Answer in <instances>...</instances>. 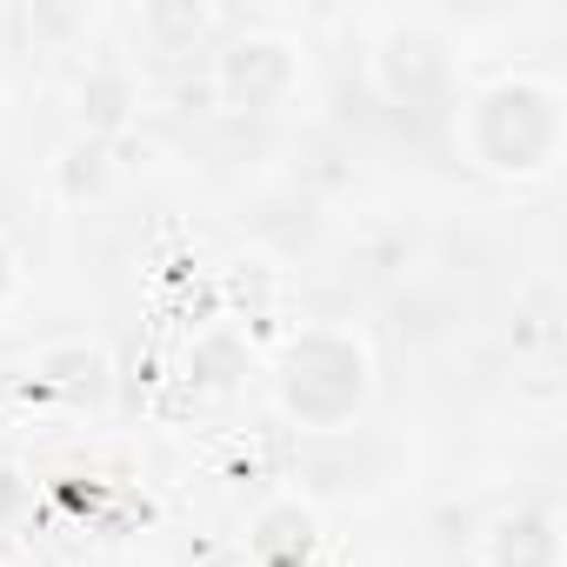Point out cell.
Masks as SVG:
<instances>
[{"instance_id": "12", "label": "cell", "mask_w": 567, "mask_h": 567, "mask_svg": "<svg viewBox=\"0 0 567 567\" xmlns=\"http://www.w3.org/2000/svg\"><path fill=\"white\" fill-rule=\"evenodd\" d=\"M28 21H34V34L68 41V34H87V21H94V14H87V8H34Z\"/></svg>"}, {"instance_id": "3", "label": "cell", "mask_w": 567, "mask_h": 567, "mask_svg": "<svg viewBox=\"0 0 567 567\" xmlns=\"http://www.w3.org/2000/svg\"><path fill=\"white\" fill-rule=\"evenodd\" d=\"M301 94V48L274 28H247L214 54V101L234 114H280Z\"/></svg>"}, {"instance_id": "4", "label": "cell", "mask_w": 567, "mask_h": 567, "mask_svg": "<svg viewBox=\"0 0 567 567\" xmlns=\"http://www.w3.org/2000/svg\"><path fill=\"white\" fill-rule=\"evenodd\" d=\"M368 81L388 107H427L447 81H454V41L421 21V14H401L374 34L368 48Z\"/></svg>"}, {"instance_id": "6", "label": "cell", "mask_w": 567, "mask_h": 567, "mask_svg": "<svg viewBox=\"0 0 567 567\" xmlns=\"http://www.w3.org/2000/svg\"><path fill=\"white\" fill-rule=\"evenodd\" d=\"M321 554V514L301 494H274L247 520V560L254 567H315Z\"/></svg>"}, {"instance_id": "13", "label": "cell", "mask_w": 567, "mask_h": 567, "mask_svg": "<svg viewBox=\"0 0 567 567\" xmlns=\"http://www.w3.org/2000/svg\"><path fill=\"white\" fill-rule=\"evenodd\" d=\"M21 507H28V481H21V467H0V527H14Z\"/></svg>"}, {"instance_id": "11", "label": "cell", "mask_w": 567, "mask_h": 567, "mask_svg": "<svg viewBox=\"0 0 567 567\" xmlns=\"http://www.w3.org/2000/svg\"><path fill=\"white\" fill-rule=\"evenodd\" d=\"M107 187H114V147L74 134V141L54 154V194H61L68 207H94Z\"/></svg>"}, {"instance_id": "10", "label": "cell", "mask_w": 567, "mask_h": 567, "mask_svg": "<svg viewBox=\"0 0 567 567\" xmlns=\"http://www.w3.org/2000/svg\"><path fill=\"white\" fill-rule=\"evenodd\" d=\"M134 28H141V41H147L154 54H194V48L220 28V14L207 8V0H141Z\"/></svg>"}, {"instance_id": "1", "label": "cell", "mask_w": 567, "mask_h": 567, "mask_svg": "<svg viewBox=\"0 0 567 567\" xmlns=\"http://www.w3.org/2000/svg\"><path fill=\"white\" fill-rule=\"evenodd\" d=\"M461 147L487 181H547L567 154V94L547 74H494L461 107Z\"/></svg>"}, {"instance_id": "8", "label": "cell", "mask_w": 567, "mask_h": 567, "mask_svg": "<svg viewBox=\"0 0 567 567\" xmlns=\"http://www.w3.org/2000/svg\"><path fill=\"white\" fill-rule=\"evenodd\" d=\"M134 114H141V81H134V68H127V61H94V68L81 74V87H74V121H81V134L101 141V147H114V141L134 127Z\"/></svg>"}, {"instance_id": "14", "label": "cell", "mask_w": 567, "mask_h": 567, "mask_svg": "<svg viewBox=\"0 0 567 567\" xmlns=\"http://www.w3.org/2000/svg\"><path fill=\"white\" fill-rule=\"evenodd\" d=\"M14 295H21V254H14L8 234H0V315L14 308Z\"/></svg>"}, {"instance_id": "5", "label": "cell", "mask_w": 567, "mask_h": 567, "mask_svg": "<svg viewBox=\"0 0 567 567\" xmlns=\"http://www.w3.org/2000/svg\"><path fill=\"white\" fill-rule=\"evenodd\" d=\"M474 560L481 567H560L567 560V540H560V514L554 507H501L481 540H474Z\"/></svg>"}, {"instance_id": "9", "label": "cell", "mask_w": 567, "mask_h": 567, "mask_svg": "<svg viewBox=\"0 0 567 567\" xmlns=\"http://www.w3.org/2000/svg\"><path fill=\"white\" fill-rule=\"evenodd\" d=\"M187 374H194V388H207V394H234V388H247V374H254V341H247L234 321H207V328L187 341Z\"/></svg>"}, {"instance_id": "7", "label": "cell", "mask_w": 567, "mask_h": 567, "mask_svg": "<svg viewBox=\"0 0 567 567\" xmlns=\"http://www.w3.org/2000/svg\"><path fill=\"white\" fill-rule=\"evenodd\" d=\"M28 374H34L41 394H54V401L74 408V414L101 408L107 388H114V361H107V348H94V341H54V348L34 354Z\"/></svg>"}, {"instance_id": "2", "label": "cell", "mask_w": 567, "mask_h": 567, "mask_svg": "<svg viewBox=\"0 0 567 567\" xmlns=\"http://www.w3.org/2000/svg\"><path fill=\"white\" fill-rule=\"evenodd\" d=\"M267 381H274L280 421H295L301 434H341L374 401V348L361 328L315 321V328H295L280 341Z\"/></svg>"}]
</instances>
